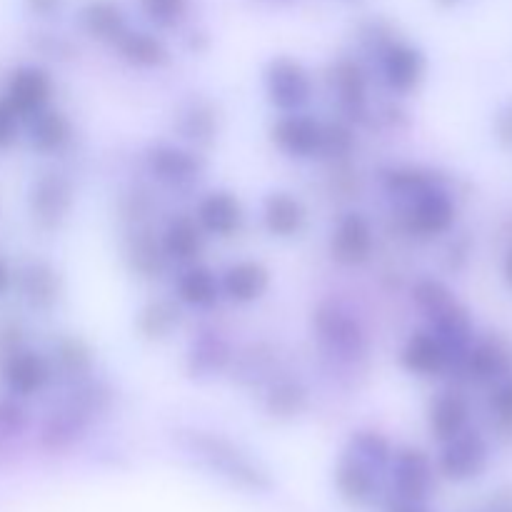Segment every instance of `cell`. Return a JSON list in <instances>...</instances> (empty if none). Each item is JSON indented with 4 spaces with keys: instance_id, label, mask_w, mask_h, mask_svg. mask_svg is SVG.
<instances>
[{
    "instance_id": "1",
    "label": "cell",
    "mask_w": 512,
    "mask_h": 512,
    "mask_svg": "<svg viewBox=\"0 0 512 512\" xmlns=\"http://www.w3.org/2000/svg\"><path fill=\"white\" fill-rule=\"evenodd\" d=\"M183 448L203 468H208L210 473L218 475L220 480L230 483L233 488L248 490V493H270L273 490V478L268 475V470L255 463L238 445L220 438V435L195 430V433L185 435Z\"/></svg>"
},
{
    "instance_id": "2",
    "label": "cell",
    "mask_w": 512,
    "mask_h": 512,
    "mask_svg": "<svg viewBox=\"0 0 512 512\" xmlns=\"http://www.w3.org/2000/svg\"><path fill=\"white\" fill-rule=\"evenodd\" d=\"M313 320L318 340L333 358L358 363L368 355V333L348 308L338 303H320Z\"/></svg>"
},
{
    "instance_id": "3",
    "label": "cell",
    "mask_w": 512,
    "mask_h": 512,
    "mask_svg": "<svg viewBox=\"0 0 512 512\" xmlns=\"http://www.w3.org/2000/svg\"><path fill=\"white\" fill-rule=\"evenodd\" d=\"M265 98L280 113H298L313 98V75L300 60L290 55H275L263 70Z\"/></svg>"
},
{
    "instance_id": "4",
    "label": "cell",
    "mask_w": 512,
    "mask_h": 512,
    "mask_svg": "<svg viewBox=\"0 0 512 512\" xmlns=\"http://www.w3.org/2000/svg\"><path fill=\"white\" fill-rule=\"evenodd\" d=\"M270 140L280 153L295 160L325 158L328 123L308 113H283L270 125Z\"/></svg>"
},
{
    "instance_id": "5",
    "label": "cell",
    "mask_w": 512,
    "mask_h": 512,
    "mask_svg": "<svg viewBox=\"0 0 512 512\" xmlns=\"http://www.w3.org/2000/svg\"><path fill=\"white\" fill-rule=\"evenodd\" d=\"M458 218V208L448 190L440 183L430 185L428 190L418 193L415 198L408 200V210H405V228L418 238H440V235L450 233Z\"/></svg>"
},
{
    "instance_id": "6",
    "label": "cell",
    "mask_w": 512,
    "mask_h": 512,
    "mask_svg": "<svg viewBox=\"0 0 512 512\" xmlns=\"http://www.w3.org/2000/svg\"><path fill=\"white\" fill-rule=\"evenodd\" d=\"M440 445L443 450H440L438 470L443 478L453 480V483H468V480L480 478L483 470L488 468L490 450L478 430L465 428L463 433Z\"/></svg>"
},
{
    "instance_id": "7",
    "label": "cell",
    "mask_w": 512,
    "mask_h": 512,
    "mask_svg": "<svg viewBox=\"0 0 512 512\" xmlns=\"http://www.w3.org/2000/svg\"><path fill=\"white\" fill-rule=\"evenodd\" d=\"M390 480L398 500L425 503L435 490V465L420 448L405 445L395 450L390 460Z\"/></svg>"
},
{
    "instance_id": "8",
    "label": "cell",
    "mask_w": 512,
    "mask_h": 512,
    "mask_svg": "<svg viewBox=\"0 0 512 512\" xmlns=\"http://www.w3.org/2000/svg\"><path fill=\"white\" fill-rule=\"evenodd\" d=\"M380 73L385 85L398 95H410L420 88L428 73V58L408 40H390L380 50Z\"/></svg>"
},
{
    "instance_id": "9",
    "label": "cell",
    "mask_w": 512,
    "mask_h": 512,
    "mask_svg": "<svg viewBox=\"0 0 512 512\" xmlns=\"http://www.w3.org/2000/svg\"><path fill=\"white\" fill-rule=\"evenodd\" d=\"M55 93L53 75L40 65H20L13 70L5 83V103L20 115V120H28L30 115L40 113L50 105Z\"/></svg>"
},
{
    "instance_id": "10",
    "label": "cell",
    "mask_w": 512,
    "mask_h": 512,
    "mask_svg": "<svg viewBox=\"0 0 512 512\" xmlns=\"http://www.w3.org/2000/svg\"><path fill=\"white\" fill-rule=\"evenodd\" d=\"M145 170L168 188H185L203 175L205 163L193 150L173 143H158L145 150Z\"/></svg>"
},
{
    "instance_id": "11",
    "label": "cell",
    "mask_w": 512,
    "mask_h": 512,
    "mask_svg": "<svg viewBox=\"0 0 512 512\" xmlns=\"http://www.w3.org/2000/svg\"><path fill=\"white\" fill-rule=\"evenodd\" d=\"M460 370L473 383H498L512 373V343L505 335L490 333L480 340H473L470 350L465 353Z\"/></svg>"
},
{
    "instance_id": "12",
    "label": "cell",
    "mask_w": 512,
    "mask_h": 512,
    "mask_svg": "<svg viewBox=\"0 0 512 512\" xmlns=\"http://www.w3.org/2000/svg\"><path fill=\"white\" fill-rule=\"evenodd\" d=\"M75 203V190L65 175L45 173L30 188V213L33 220L45 230L58 228L63 220H68Z\"/></svg>"
},
{
    "instance_id": "13",
    "label": "cell",
    "mask_w": 512,
    "mask_h": 512,
    "mask_svg": "<svg viewBox=\"0 0 512 512\" xmlns=\"http://www.w3.org/2000/svg\"><path fill=\"white\" fill-rule=\"evenodd\" d=\"M375 253L373 223L363 213H345L330 235V255L345 268L368 263Z\"/></svg>"
},
{
    "instance_id": "14",
    "label": "cell",
    "mask_w": 512,
    "mask_h": 512,
    "mask_svg": "<svg viewBox=\"0 0 512 512\" xmlns=\"http://www.w3.org/2000/svg\"><path fill=\"white\" fill-rule=\"evenodd\" d=\"M195 220L205 235L228 240L243 230L245 210L238 195L230 190H210L200 198L198 208H195Z\"/></svg>"
},
{
    "instance_id": "15",
    "label": "cell",
    "mask_w": 512,
    "mask_h": 512,
    "mask_svg": "<svg viewBox=\"0 0 512 512\" xmlns=\"http://www.w3.org/2000/svg\"><path fill=\"white\" fill-rule=\"evenodd\" d=\"M50 375H53V368L35 350H13L0 365V380L15 398L38 395L50 383Z\"/></svg>"
},
{
    "instance_id": "16",
    "label": "cell",
    "mask_w": 512,
    "mask_h": 512,
    "mask_svg": "<svg viewBox=\"0 0 512 512\" xmlns=\"http://www.w3.org/2000/svg\"><path fill=\"white\" fill-rule=\"evenodd\" d=\"M260 220L273 238L293 240L308 228V208L298 195L288 193V190H273L263 198Z\"/></svg>"
},
{
    "instance_id": "17",
    "label": "cell",
    "mask_w": 512,
    "mask_h": 512,
    "mask_svg": "<svg viewBox=\"0 0 512 512\" xmlns=\"http://www.w3.org/2000/svg\"><path fill=\"white\" fill-rule=\"evenodd\" d=\"M400 365L418 378H438L453 370L445 345L435 338L433 330H415L400 348Z\"/></svg>"
},
{
    "instance_id": "18",
    "label": "cell",
    "mask_w": 512,
    "mask_h": 512,
    "mask_svg": "<svg viewBox=\"0 0 512 512\" xmlns=\"http://www.w3.org/2000/svg\"><path fill=\"white\" fill-rule=\"evenodd\" d=\"M428 320H430L428 330H433L435 338L445 345L453 368H460L465 353H468L470 345H473V340H475L473 318H470L468 308H465V305H460L458 300H453V303L445 305L443 310H438L435 315H430Z\"/></svg>"
},
{
    "instance_id": "19",
    "label": "cell",
    "mask_w": 512,
    "mask_h": 512,
    "mask_svg": "<svg viewBox=\"0 0 512 512\" xmlns=\"http://www.w3.org/2000/svg\"><path fill=\"white\" fill-rule=\"evenodd\" d=\"M220 280V295L235 305H250L263 298L270 288V270L260 260H235L223 273Z\"/></svg>"
},
{
    "instance_id": "20",
    "label": "cell",
    "mask_w": 512,
    "mask_h": 512,
    "mask_svg": "<svg viewBox=\"0 0 512 512\" xmlns=\"http://www.w3.org/2000/svg\"><path fill=\"white\" fill-rule=\"evenodd\" d=\"M205 238L208 235L203 233L195 215H175L160 235V248H163L165 260L188 265L203 255Z\"/></svg>"
},
{
    "instance_id": "21",
    "label": "cell",
    "mask_w": 512,
    "mask_h": 512,
    "mask_svg": "<svg viewBox=\"0 0 512 512\" xmlns=\"http://www.w3.org/2000/svg\"><path fill=\"white\" fill-rule=\"evenodd\" d=\"M335 490L350 505H368L378 495V470L345 453L335 465Z\"/></svg>"
},
{
    "instance_id": "22",
    "label": "cell",
    "mask_w": 512,
    "mask_h": 512,
    "mask_svg": "<svg viewBox=\"0 0 512 512\" xmlns=\"http://www.w3.org/2000/svg\"><path fill=\"white\" fill-rule=\"evenodd\" d=\"M428 428L438 443H445L470 428V403L465 395L455 390H443L435 395L428 410Z\"/></svg>"
},
{
    "instance_id": "23",
    "label": "cell",
    "mask_w": 512,
    "mask_h": 512,
    "mask_svg": "<svg viewBox=\"0 0 512 512\" xmlns=\"http://www.w3.org/2000/svg\"><path fill=\"white\" fill-rule=\"evenodd\" d=\"M115 50L120 58L128 65L140 70H160L170 63V48L165 45L163 38L148 30H125L118 40H115Z\"/></svg>"
},
{
    "instance_id": "24",
    "label": "cell",
    "mask_w": 512,
    "mask_h": 512,
    "mask_svg": "<svg viewBox=\"0 0 512 512\" xmlns=\"http://www.w3.org/2000/svg\"><path fill=\"white\" fill-rule=\"evenodd\" d=\"M333 85L338 103L350 118L363 120L370 108V83L365 70L355 60H338L333 68Z\"/></svg>"
},
{
    "instance_id": "25",
    "label": "cell",
    "mask_w": 512,
    "mask_h": 512,
    "mask_svg": "<svg viewBox=\"0 0 512 512\" xmlns=\"http://www.w3.org/2000/svg\"><path fill=\"white\" fill-rule=\"evenodd\" d=\"M73 138V123L63 110L45 108L28 118V143L35 153L53 155L60 153Z\"/></svg>"
},
{
    "instance_id": "26",
    "label": "cell",
    "mask_w": 512,
    "mask_h": 512,
    "mask_svg": "<svg viewBox=\"0 0 512 512\" xmlns=\"http://www.w3.org/2000/svg\"><path fill=\"white\" fill-rule=\"evenodd\" d=\"M80 30L98 43H113L128 30L123 8L113 0H88L78 13Z\"/></svg>"
},
{
    "instance_id": "27",
    "label": "cell",
    "mask_w": 512,
    "mask_h": 512,
    "mask_svg": "<svg viewBox=\"0 0 512 512\" xmlns=\"http://www.w3.org/2000/svg\"><path fill=\"white\" fill-rule=\"evenodd\" d=\"M175 295L190 308H213L220 295V280L208 265H188L175 283Z\"/></svg>"
},
{
    "instance_id": "28",
    "label": "cell",
    "mask_w": 512,
    "mask_h": 512,
    "mask_svg": "<svg viewBox=\"0 0 512 512\" xmlns=\"http://www.w3.org/2000/svg\"><path fill=\"white\" fill-rule=\"evenodd\" d=\"M308 388L295 378H280L265 395V410L270 418L293 420L308 408Z\"/></svg>"
},
{
    "instance_id": "29",
    "label": "cell",
    "mask_w": 512,
    "mask_h": 512,
    "mask_svg": "<svg viewBox=\"0 0 512 512\" xmlns=\"http://www.w3.org/2000/svg\"><path fill=\"white\" fill-rule=\"evenodd\" d=\"M180 325V310L173 300L158 298L150 300L140 308L138 318H135V328L145 340H165L170 338L175 328Z\"/></svg>"
},
{
    "instance_id": "30",
    "label": "cell",
    "mask_w": 512,
    "mask_h": 512,
    "mask_svg": "<svg viewBox=\"0 0 512 512\" xmlns=\"http://www.w3.org/2000/svg\"><path fill=\"white\" fill-rule=\"evenodd\" d=\"M20 288L33 308L48 310L53 308L60 293L58 273L48 263H30L20 275Z\"/></svg>"
},
{
    "instance_id": "31",
    "label": "cell",
    "mask_w": 512,
    "mask_h": 512,
    "mask_svg": "<svg viewBox=\"0 0 512 512\" xmlns=\"http://www.w3.org/2000/svg\"><path fill=\"white\" fill-rule=\"evenodd\" d=\"M350 455H355L358 460H363L365 465H370L373 470H385L390 468V460H393L395 448L390 445V440L385 438L378 430H358L350 438Z\"/></svg>"
},
{
    "instance_id": "32",
    "label": "cell",
    "mask_w": 512,
    "mask_h": 512,
    "mask_svg": "<svg viewBox=\"0 0 512 512\" xmlns=\"http://www.w3.org/2000/svg\"><path fill=\"white\" fill-rule=\"evenodd\" d=\"M128 258L133 263L135 273H140L143 278H155V275L163 270L165 255L163 248H160V240L153 238L148 228L135 230L133 238H130Z\"/></svg>"
},
{
    "instance_id": "33",
    "label": "cell",
    "mask_w": 512,
    "mask_h": 512,
    "mask_svg": "<svg viewBox=\"0 0 512 512\" xmlns=\"http://www.w3.org/2000/svg\"><path fill=\"white\" fill-rule=\"evenodd\" d=\"M383 183H385V190H388L393 198H403L405 203H408L410 198H415L418 193H423V190H428L430 185L438 183V178H435L430 170H423V168H393L388 170V173L383 175Z\"/></svg>"
},
{
    "instance_id": "34",
    "label": "cell",
    "mask_w": 512,
    "mask_h": 512,
    "mask_svg": "<svg viewBox=\"0 0 512 512\" xmlns=\"http://www.w3.org/2000/svg\"><path fill=\"white\" fill-rule=\"evenodd\" d=\"M453 300V290L438 278H420L418 283L413 285V303L418 305V310L425 318H430V315H435L438 310H443L445 305H450Z\"/></svg>"
},
{
    "instance_id": "35",
    "label": "cell",
    "mask_w": 512,
    "mask_h": 512,
    "mask_svg": "<svg viewBox=\"0 0 512 512\" xmlns=\"http://www.w3.org/2000/svg\"><path fill=\"white\" fill-rule=\"evenodd\" d=\"M193 0H140V10L155 28H175L190 13Z\"/></svg>"
},
{
    "instance_id": "36",
    "label": "cell",
    "mask_w": 512,
    "mask_h": 512,
    "mask_svg": "<svg viewBox=\"0 0 512 512\" xmlns=\"http://www.w3.org/2000/svg\"><path fill=\"white\" fill-rule=\"evenodd\" d=\"M490 410H493L500 430L512 433V373L495 383L493 395H490Z\"/></svg>"
},
{
    "instance_id": "37",
    "label": "cell",
    "mask_w": 512,
    "mask_h": 512,
    "mask_svg": "<svg viewBox=\"0 0 512 512\" xmlns=\"http://www.w3.org/2000/svg\"><path fill=\"white\" fill-rule=\"evenodd\" d=\"M183 133H185V138H190V140L210 138V133H213V113H210L208 108H203V105H195V108H190L188 115H185Z\"/></svg>"
},
{
    "instance_id": "38",
    "label": "cell",
    "mask_w": 512,
    "mask_h": 512,
    "mask_svg": "<svg viewBox=\"0 0 512 512\" xmlns=\"http://www.w3.org/2000/svg\"><path fill=\"white\" fill-rule=\"evenodd\" d=\"M20 133V115L0 98V150L10 148L18 140Z\"/></svg>"
},
{
    "instance_id": "39",
    "label": "cell",
    "mask_w": 512,
    "mask_h": 512,
    "mask_svg": "<svg viewBox=\"0 0 512 512\" xmlns=\"http://www.w3.org/2000/svg\"><path fill=\"white\" fill-rule=\"evenodd\" d=\"M25 410L15 400H0V430L20 433L25 428Z\"/></svg>"
},
{
    "instance_id": "40",
    "label": "cell",
    "mask_w": 512,
    "mask_h": 512,
    "mask_svg": "<svg viewBox=\"0 0 512 512\" xmlns=\"http://www.w3.org/2000/svg\"><path fill=\"white\" fill-rule=\"evenodd\" d=\"M60 360H63L65 368H68L73 375H75V373L83 375L85 370L90 368L88 353H85V350L80 348L78 343H65L63 348H60Z\"/></svg>"
},
{
    "instance_id": "41",
    "label": "cell",
    "mask_w": 512,
    "mask_h": 512,
    "mask_svg": "<svg viewBox=\"0 0 512 512\" xmlns=\"http://www.w3.org/2000/svg\"><path fill=\"white\" fill-rule=\"evenodd\" d=\"M213 355H215V358H228V350H225L223 343H218V340H210L208 345H200V348L193 353L195 368H198V370L220 368V365L213 360Z\"/></svg>"
},
{
    "instance_id": "42",
    "label": "cell",
    "mask_w": 512,
    "mask_h": 512,
    "mask_svg": "<svg viewBox=\"0 0 512 512\" xmlns=\"http://www.w3.org/2000/svg\"><path fill=\"white\" fill-rule=\"evenodd\" d=\"M495 138L500 140L503 148L512 150V105H505V108L495 115Z\"/></svg>"
},
{
    "instance_id": "43",
    "label": "cell",
    "mask_w": 512,
    "mask_h": 512,
    "mask_svg": "<svg viewBox=\"0 0 512 512\" xmlns=\"http://www.w3.org/2000/svg\"><path fill=\"white\" fill-rule=\"evenodd\" d=\"M25 5H28L30 13L35 15H53L58 13L63 0H25Z\"/></svg>"
},
{
    "instance_id": "44",
    "label": "cell",
    "mask_w": 512,
    "mask_h": 512,
    "mask_svg": "<svg viewBox=\"0 0 512 512\" xmlns=\"http://www.w3.org/2000/svg\"><path fill=\"white\" fill-rule=\"evenodd\" d=\"M493 512H512V488H503L495 493Z\"/></svg>"
},
{
    "instance_id": "45",
    "label": "cell",
    "mask_w": 512,
    "mask_h": 512,
    "mask_svg": "<svg viewBox=\"0 0 512 512\" xmlns=\"http://www.w3.org/2000/svg\"><path fill=\"white\" fill-rule=\"evenodd\" d=\"M388 512H430L425 508V503H408V500H398L395 505H390Z\"/></svg>"
},
{
    "instance_id": "46",
    "label": "cell",
    "mask_w": 512,
    "mask_h": 512,
    "mask_svg": "<svg viewBox=\"0 0 512 512\" xmlns=\"http://www.w3.org/2000/svg\"><path fill=\"white\" fill-rule=\"evenodd\" d=\"M503 278H505V283H508L510 288H512V248L508 250V253H505V260H503Z\"/></svg>"
},
{
    "instance_id": "47",
    "label": "cell",
    "mask_w": 512,
    "mask_h": 512,
    "mask_svg": "<svg viewBox=\"0 0 512 512\" xmlns=\"http://www.w3.org/2000/svg\"><path fill=\"white\" fill-rule=\"evenodd\" d=\"M8 285H10V273H8V268H5L3 260H0V295L8 290Z\"/></svg>"
},
{
    "instance_id": "48",
    "label": "cell",
    "mask_w": 512,
    "mask_h": 512,
    "mask_svg": "<svg viewBox=\"0 0 512 512\" xmlns=\"http://www.w3.org/2000/svg\"><path fill=\"white\" fill-rule=\"evenodd\" d=\"M438 5H443V8H453V5H458L460 0H435Z\"/></svg>"
}]
</instances>
